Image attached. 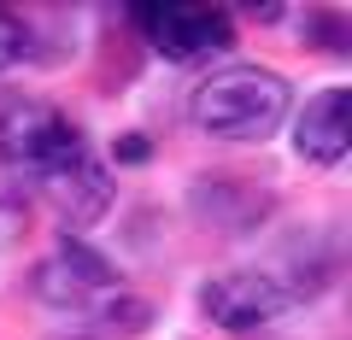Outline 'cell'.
Segmentation results:
<instances>
[{"mask_svg":"<svg viewBox=\"0 0 352 340\" xmlns=\"http://www.w3.org/2000/svg\"><path fill=\"white\" fill-rule=\"evenodd\" d=\"M294 89L264 65H217L188 94V117L212 141H264L288 117Z\"/></svg>","mask_w":352,"mask_h":340,"instance_id":"6da1fadb","label":"cell"},{"mask_svg":"<svg viewBox=\"0 0 352 340\" xmlns=\"http://www.w3.org/2000/svg\"><path fill=\"white\" fill-rule=\"evenodd\" d=\"M82 147H88L82 129L47 100H12L0 112V159L18 164V170H30L36 182L47 177V170H59L65 159H76Z\"/></svg>","mask_w":352,"mask_h":340,"instance_id":"7a4b0ae2","label":"cell"},{"mask_svg":"<svg viewBox=\"0 0 352 340\" xmlns=\"http://www.w3.org/2000/svg\"><path fill=\"white\" fill-rule=\"evenodd\" d=\"M135 30L164 53L170 65H200L212 53H229L235 24L223 6H188V0H164V6H129Z\"/></svg>","mask_w":352,"mask_h":340,"instance_id":"3957f363","label":"cell"},{"mask_svg":"<svg viewBox=\"0 0 352 340\" xmlns=\"http://www.w3.org/2000/svg\"><path fill=\"white\" fill-rule=\"evenodd\" d=\"M30 288H36L41 305H71V311H88V305H112L118 293H124V276H118V264H112V258H100L88 240L65 235L59 247L36 264Z\"/></svg>","mask_w":352,"mask_h":340,"instance_id":"277c9868","label":"cell"},{"mask_svg":"<svg viewBox=\"0 0 352 340\" xmlns=\"http://www.w3.org/2000/svg\"><path fill=\"white\" fill-rule=\"evenodd\" d=\"M294 299H300V293H294L288 282H276L270 270H229V276H212L206 293H200L206 317H212L217 328H235V335L276 323Z\"/></svg>","mask_w":352,"mask_h":340,"instance_id":"5b68a950","label":"cell"},{"mask_svg":"<svg viewBox=\"0 0 352 340\" xmlns=\"http://www.w3.org/2000/svg\"><path fill=\"white\" fill-rule=\"evenodd\" d=\"M41 188H47L53 212H59L71 229H88V223H100V217L112 212V177H106V164L88 147L76 152V159H65L59 170H47Z\"/></svg>","mask_w":352,"mask_h":340,"instance_id":"8992f818","label":"cell"},{"mask_svg":"<svg viewBox=\"0 0 352 340\" xmlns=\"http://www.w3.org/2000/svg\"><path fill=\"white\" fill-rule=\"evenodd\" d=\"M294 147L311 164H340L352 147V94L346 89H323L300 106V124H294Z\"/></svg>","mask_w":352,"mask_h":340,"instance_id":"52a82bcc","label":"cell"},{"mask_svg":"<svg viewBox=\"0 0 352 340\" xmlns=\"http://www.w3.org/2000/svg\"><path fill=\"white\" fill-rule=\"evenodd\" d=\"M24 53H30V30H24V18H18L12 6H0V71H12Z\"/></svg>","mask_w":352,"mask_h":340,"instance_id":"ba28073f","label":"cell"},{"mask_svg":"<svg viewBox=\"0 0 352 340\" xmlns=\"http://www.w3.org/2000/svg\"><path fill=\"white\" fill-rule=\"evenodd\" d=\"M147 152H153V141H147V135H118L112 159H118V164H147Z\"/></svg>","mask_w":352,"mask_h":340,"instance_id":"9c48e42d","label":"cell"}]
</instances>
